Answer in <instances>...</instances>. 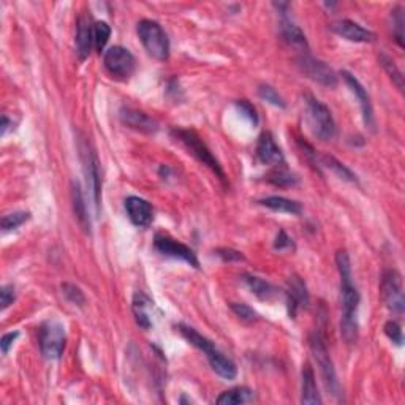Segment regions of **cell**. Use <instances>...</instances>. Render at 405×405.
<instances>
[{
	"label": "cell",
	"instance_id": "obj_1",
	"mask_svg": "<svg viewBox=\"0 0 405 405\" xmlns=\"http://www.w3.org/2000/svg\"><path fill=\"white\" fill-rule=\"evenodd\" d=\"M335 264H338L340 277V300H342V320H340V334L350 345L358 340V307L360 291L353 285L351 276V263L347 250H339L335 253Z\"/></svg>",
	"mask_w": 405,
	"mask_h": 405
},
{
	"label": "cell",
	"instance_id": "obj_2",
	"mask_svg": "<svg viewBox=\"0 0 405 405\" xmlns=\"http://www.w3.org/2000/svg\"><path fill=\"white\" fill-rule=\"evenodd\" d=\"M172 135L178 140L179 143H183V146L187 149L189 154H191L198 162L202 165H206L207 168L214 173L218 179L222 180L223 184L227 185V174L223 172L218 160L212 156V152L209 151V147L205 145V141L196 135L194 130L189 129H180V127H174L172 130Z\"/></svg>",
	"mask_w": 405,
	"mask_h": 405
},
{
	"label": "cell",
	"instance_id": "obj_3",
	"mask_svg": "<svg viewBox=\"0 0 405 405\" xmlns=\"http://www.w3.org/2000/svg\"><path fill=\"white\" fill-rule=\"evenodd\" d=\"M309 345H311L312 355L315 358L317 364L320 367V372H322L323 383L326 386L328 393L334 397H340V383L338 380V374H335L334 364L331 356H329V351L326 347V342H324V338L320 331H313L309 338Z\"/></svg>",
	"mask_w": 405,
	"mask_h": 405
},
{
	"label": "cell",
	"instance_id": "obj_4",
	"mask_svg": "<svg viewBox=\"0 0 405 405\" xmlns=\"http://www.w3.org/2000/svg\"><path fill=\"white\" fill-rule=\"evenodd\" d=\"M136 34L140 37L145 50L156 57L157 61H167L169 57V40L162 25L152 19H143L136 25Z\"/></svg>",
	"mask_w": 405,
	"mask_h": 405
},
{
	"label": "cell",
	"instance_id": "obj_5",
	"mask_svg": "<svg viewBox=\"0 0 405 405\" xmlns=\"http://www.w3.org/2000/svg\"><path fill=\"white\" fill-rule=\"evenodd\" d=\"M78 149H79V157H81L83 162V169L84 174H86L87 187L92 194L94 205L100 211V201H101V173H100V162L97 154H95L94 147L87 141V138H81L78 141Z\"/></svg>",
	"mask_w": 405,
	"mask_h": 405
},
{
	"label": "cell",
	"instance_id": "obj_6",
	"mask_svg": "<svg viewBox=\"0 0 405 405\" xmlns=\"http://www.w3.org/2000/svg\"><path fill=\"white\" fill-rule=\"evenodd\" d=\"M306 108L313 135L322 141L333 140L335 135V122L328 106L312 95H306Z\"/></svg>",
	"mask_w": 405,
	"mask_h": 405
},
{
	"label": "cell",
	"instance_id": "obj_7",
	"mask_svg": "<svg viewBox=\"0 0 405 405\" xmlns=\"http://www.w3.org/2000/svg\"><path fill=\"white\" fill-rule=\"evenodd\" d=\"M39 342L41 355L46 360H59L65 350L67 333L65 326L57 320H48L40 328Z\"/></svg>",
	"mask_w": 405,
	"mask_h": 405
},
{
	"label": "cell",
	"instance_id": "obj_8",
	"mask_svg": "<svg viewBox=\"0 0 405 405\" xmlns=\"http://www.w3.org/2000/svg\"><path fill=\"white\" fill-rule=\"evenodd\" d=\"M296 65L300 68V72L307 76L312 81L322 84L324 87H335L338 86V74L328 63L318 59L312 57L309 52H302V54L296 59Z\"/></svg>",
	"mask_w": 405,
	"mask_h": 405
},
{
	"label": "cell",
	"instance_id": "obj_9",
	"mask_svg": "<svg viewBox=\"0 0 405 405\" xmlns=\"http://www.w3.org/2000/svg\"><path fill=\"white\" fill-rule=\"evenodd\" d=\"M380 293L383 302L390 309L393 313L401 315L404 312L405 298H404V287H402V276L396 269H386L382 276Z\"/></svg>",
	"mask_w": 405,
	"mask_h": 405
},
{
	"label": "cell",
	"instance_id": "obj_10",
	"mask_svg": "<svg viewBox=\"0 0 405 405\" xmlns=\"http://www.w3.org/2000/svg\"><path fill=\"white\" fill-rule=\"evenodd\" d=\"M103 63L106 72L117 79H129L135 72L136 62L132 52L124 46H113L105 52Z\"/></svg>",
	"mask_w": 405,
	"mask_h": 405
},
{
	"label": "cell",
	"instance_id": "obj_11",
	"mask_svg": "<svg viewBox=\"0 0 405 405\" xmlns=\"http://www.w3.org/2000/svg\"><path fill=\"white\" fill-rule=\"evenodd\" d=\"M154 246L158 250L160 253L165 255V257H172L183 260L185 263L194 266V268H200V261L196 258L194 250L185 246V244L179 242L178 239H174L167 233H157L156 239H154Z\"/></svg>",
	"mask_w": 405,
	"mask_h": 405
},
{
	"label": "cell",
	"instance_id": "obj_12",
	"mask_svg": "<svg viewBox=\"0 0 405 405\" xmlns=\"http://www.w3.org/2000/svg\"><path fill=\"white\" fill-rule=\"evenodd\" d=\"M331 29L334 34H338L339 37H342V39L349 41H355V43H372L377 39L374 32L362 28L361 24L350 19L335 21V23H333Z\"/></svg>",
	"mask_w": 405,
	"mask_h": 405
},
{
	"label": "cell",
	"instance_id": "obj_13",
	"mask_svg": "<svg viewBox=\"0 0 405 405\" xmlns=\"http://www.w3.org/2000/svg\"><path fill=\"white\" fill-rule=\"evenodd\" d=\"M340 76H342L344 81L347 83V86L350 87L351 92L355 94V97L360 100V105H361V110H362V117H364V124L369 127L371 130H375L374 108H372L371 97H369V94H367V90L364 89V86H362V84L351 73L342 72V73H340Z\"/></svg>",
	"mask_w": 405,
	"mask_h": 405
},
{
	"label": "cell",
	"instance_id": "obj_14",
	"mask_svg": "<svg viewBox=\"0 0 405 405\" xmlns=\"http://www.w3.org/2000/svg\"><path fill=\"white\" fill-rule=\"evenodd\" d=\"M125 211L130 222L138 228H147L154 222L151 202L140 198V196H129L125 200Z\"/></svg>",
	"mask_w": 405,
	"mask_h": 405
},
{
	"label": "cell",
	"instance_id": "obj_15",
	"mask_svg": "<svg viewBox=\"0 0 405 405\" xmlns=\"http://www.w3.org/2000/svg\"><path fill=\"white\" fill-rule=\"evenodd\" d=\"M257 157L263 165H269V167H280L285 165L284 154H282L280 147L276 145L274 136L269 132L261 133L257 143Z\"/></svg>",
	"mask_w": 405,
	"mask_h": 405
},
{
	"label": "cell",
	"instance_id": "obj_16",
	"mask_svg": "<svg viewBox=\"0 0 405 405\" xmlns=\"http://www.w3.org/2000/svg\"><path fill=\"white\" fill-rule=\"evenodd\" d=\"M119 117L122 124L141 133H156L158 130V124L156 119H152L151 116H147L143 111L133 110V108H122Z\"/></svg>",
	"mask_w": 405,
	"mask_h": 405
},
{
	"label": "cell",
	"instance_id": "obj_17",
	"mask_svg": "<svg viewBox=\"0 0 405 405\" xmlns=\"http://www.w3.org/2000/svg\"><path fill=\"white\" fill-rule=\"evenodd\" d=\"M287 301H289V313L291 318H295L298 311L309 304V291L301 277H290L289 290H287Z\"/></svg>",
	"mask_w": 405,
	"mask_h": 405
},
{
	"label": "cell",
	"instance_id": "obj_18",
	"mask_svg": "<svg viewBox=\"0 0 405 405\" xmlns=\"http://www.w3.org/2000/svg\"><path fill=\"white\" fill-rule=\"evenodd\" d=\"M94 46V24L89 14H81L78 19L76 30V50L81 61L87 59Z\"/></svg>",
	"mask_w": 405,
	"mask_h": 405
},
{
	"label": "cell",
	"instance_id": "obj_19",
	"mask_svg": "<svg viewBox=\"0 0 405 405\" xmlns=\"http://www.w3.org/2000/svg\"><path fill=\"white\" fill-rule=\"evenodd\" d=\"M301 402L309 405H320L323 402L317 388L315 374L309 362L302 366L301 372Z\"/></svg>",
	"mask_w": 405,
	"mask_h": 405
},
{
	"label": "cell",
	"instance_id": "obj_20",
	"mask_svg": "<svg viewBox=\"0 0 405 405\" xmlns=\"http://www.w3.org/2000/svg\"><path fill=\"white\" fill-rule=\"evenodd\" d=\"M280 14H282V19H280L282 39H284L290 46L296 48V50L307 52L309 45H307V40H306V35H304V32L298 28L295 23H291V21L287 18V13H280Z\"/></svg>",
	"mask_w": 405,
	"mask_h": 405
},
{
	"label": "cell",
	"instance_id": "obj_21",
	"mask_svg": "<svg viewBox=\"0 0 405 405\" xmlns=\"http://www.w3.org/2000/svg\"><path fill=\"white\" fill-rule=\"evenodd\" d=\"M72 202H73L74 217H76L78 223L81 225L84 231L90 233V217L87 212V205H86V200H84L81 185H79V183H76V180H73L72 183Z\"/></svg>",
	"mask_w": 405,
	"mask_h": 405
},
{
	"label": "cell",
	"instance_id": "obj_22",
	"mask_svg": "<svg viewBox=\"0 0 405 405\" xmlns=\"http://www.w3.org/2000/svg\"><path fill=\"white\" fill-rule=\"evenodd\" d=\"M151 307H152V302L145 293L136 291L135 296H133L132 311H133V315H135L138 326H141L143 329H151L152 326V318H151V313H149Z\"/></svg>",
	"mask_w": 405,
	"mask_h": 405
},
{
	"label": "cell",
	"instance_id": "obj_23",
	"mask_svg": "<svg viewBox=\"0 0 405 405\" xmlns=\"http://www.w3.org/2000/svg\"><path fill=\"white\" fill-rule=\"evenodd\" d=\"M258 202L261 206L268 207V209L276 211V212H285V214H291V216H300L302 212L301 202L284 198V196H268V198L260 200Z\"/></svg>",
	"mask_w": 405,
	"mask_h": 405
},
{
	"label": "cell",
	"instance_id": "obj_24",
	"mask_svg": "<svg viewBox=\"0 0 405 405\" xmlns=\"http://www.w3.org/2000/svg\"><path fill=\"white\" fill-rule=\"evenodd\" d=\"M244 282H246L249 290L261 301H271L276 296L274 287L257 276H244Z\"/></svg>",
	"mask_w": 405,
	"mask_h": 405
},
{
	"label": "cell",
	"instance_id": "obj_25",
	"mask_svg": "<svg viewBox=\"0 0 405 405\" xmlns=\"http://www.w3.org/2000/svg\"><path fill=\"white\" fill-rule=\"evenodd\" d=\"M253 399V391L249 390L246 386H236L231 388V390L223 391L220 396L217 397V404L220 405H236V404H244L249 402Z\"/></svg>",
	"mask_w": 405,
	"mask_h": 405
},
{
	"label": "cell",
	"instance_id": "obj_26",
	"mask_svg": "<svg viewBox=\"0 0 405 405\" xmlns=\"http://www.w3.org/2000/svg\"><path fill=\"white\" fill-rule=\"evenodd\" d=\"M322 163L328 169H331V172L338 176L339 179L342 180H347V183H358V179H356V174L351 172L350 168L345 167L342 162H339L338 158H334L333 156H323L322 157Z\"/></svg>",
	"mask_w": 405,
	"mask_h": 405
},
{
	"label": "cell",
	"instance_id": "obj_27",
	"mask_svg": "<svg viewBox=\"0 0 405 405\" xmlns=\"http://www.w3.org/2000/svg\"><path fill=\"white\" fill-rule=\"evenodd\" d=\"M390 21H391V32H393V37L394 40H396V43L399 46H404V8L401 5H396L391 10V14H390Z\"/></svg>",
	"mask_w": 405,
	"mask_h": 405
},
{
	"label": "cell",
	"instance_id": "obj_28",
	"mask_svg": "<svg viewBox=\"0 0 405 405\" xmlns=\"http://www.w3.org/2000/svg\"><path fill=\"white\" fill-rule=\"evenodd\" d=\"M268 180L271 184L277 185V187H293L298 183V178L285 168V165H280V167H276L274 172L269 174Z\"/></svg>",
	"mask_w": 405,
	"mask_h": 405
},
{
	"label": "cell",
	"instance_id": "obj_29",
	"mask_svg": "<svg viewBox=\"0 0 405 405\" xmlns=\"http://www.w3.org/2000/svg\"><path fill=\"white\" fill-rule=\"evenodd\" d=\"M380 63L382 67L385 68V72L390 74V78L393 79V83L396 84L397 89L404 90V76H402V72L397 68L396 62H394L390 56L383 52V54L380 56Z\"/></svg>",
	"mask_w": 405,
	"mask_h": 405
},
{
	"label": "cell",
	"instance_id": "obj_30",
	"mask_svg": "<svg viewBox=\"0 0 405 405\" xmlns=\"http://www.w3.org/2000/svg\"><path fill=\"white\" fill-rule=\"evenodd\" d=\"M30 220V212L29 211H18L13 214H7L2 218V230L3 231H12L24 225L25 222Z\"/></svg>",
	"mask_w": 405,
	"mask_h": 405
},
{
	"label": "cell",
	"instance_id": "obj_31",
	"mask_svg": "<svg viewBox=\"0 0 405 405\" xmlns=\"http://www.w3.org/2000/svg\"><path fill=\"white\" fill-rule=\"evenodd\" d=\"M111 37V28L106 23H94V46L95 50L101 52L105 50Z\"/></svg>",
	"mask_w": 405,
	"mask_h": 405
},
{
	"label": "cell",
	"instance_id": "obj_32",
	"mask_svg": "<svg viewBox=\"0 0 405 405\" xmlns=\"http://www.w3.org/2000/svg\"><path fill=\"white\" fill-rule=\"evenodd\" d=\"M258 95L260 98H263L268 103L277 106V108H285V100L280 97V94L277 92L274 87H271L269 84H260L258 86Z\"/></svg>",
	"mask_w": 405,
	"mask_h": 405
},
{
	"label": "cell",
	"instance_id": "obj_33",
	"mask_svg": "<svg viewBox=\"0 0 405 405\" xmlns=\"http://www.w3.org/2000/svg\"><path fill=\"white\" fill-rule=\"evenodd\" d=\"M231 311L234 312V315L246 323H255L260 320L258 313L244 302H231Z\"/></svg>",
	"mask_w": 405,
	"mask_h": 405
},
{
	"label": "cell",
	"instance_id": "obj_34",
	"mask_svg": "<svg viewBox=\"0 0 405 405\" xmlns=\"http://www.w3.org/2000/svg\"><path fill=\"white\" fill-rule=\"evenodd\" d=\"M62 293L63 296L67 298V301H70L72 304L78 307H83L86 304V296L81 291V289L73 284H62Z\"/></svg>",
	"mask_w": 405,
	"mask_h": 405
},
{
	"label": "cell",
	"instance_id": "obj_35",
	"mask_svg": "<svg viewBox=\"0 0 405 405\" xmlns=\"http://www.w3.org/2000/svg\"><path fill=\"white\" fill-rule=\"evenodd\" d=\"M385 334L396 345H402L404 335H402V329H401V326H399L397 322H394V320H390V322H388L385 324Z\"/></svg>",
	"mask_w": 405,
	"mask_h": 405
},
{
	"label": "cell",
	"instance_id": "obj_36",
	"mask_svg": "<svg viewBox=\"0 0 405 405\" xmlns=\"http://www.w3.org/2000/svg\"><path fill=\"white\" fill-rule=\"evenodd\" d=\"M236 106L238 110L241 111V113L247 117V119L252 122L253 125L258 124V114H257V110H255V106L252 103H249L247 100H239L236 101Z\"/></svg>",
	"mask_w": 405,
	"mask_h": 405
},
{
	"label": "cell",
	"instance_id": "obj_37",
	"mask_svg": "<svg viewBox=\"0 0 405 405\" xmlns=\"http://www.w3.org/2000/svg\"><path fill=\"white\" fill-rule=\"evenodd\" d=\"M16 300V293L13 285H3L2 290H0V307L5 311L10 304H13Z\"/></svg>",
	"mask_w": 405,
	"mask_h": 405
},
{
	"label": "cell",
	"instance_id": "obj_38",
	"mask_svg": "<svg viewBox=\"0 0 405 405\" xmlns=\"http://www.w3.org/2000/svg\"><path fill=\"white\" fill-rule=\"evenodd\" d=\"M274 249L276 250H293L295 249V246H293V239L284 230H280L279 234H277L276 241H274Z\"/></svg>",
	"mask_w": 405,
	"mask_h": 405
},
{
	"label": "cell",
	"instance_id": "obj_39",
	"mask_svg": "<svg viewBox=\"0 0 405 405\" xmlns=\"http://www.w3.org/2000/svg\"><path fill=\"white\" fill-rule=\"evenodd\" d=\"M19 338V333L18 331H13V333H7L2 335V339H0V349H2V353L3 355H8L10 349L13 347L14 340Z\"/></svg>",
	"mask_w": 405,
	"mask_h": 405
},
{
	"label": "cell",
	"instance_id": "obj_40",
	"mask_svg": "<svg viewBox=\"0 0 405 405\" xmlns=\"http://www.w3.org/2000/svg\"><path fill=\"white\" fill-rule=\"evenodd\" d=\"M217 255L223 261H241V260H244V255L241 252H238V250H233V249H217Z\"/></svg>",
	"mask_w": 405,
	"mask_h": 405
},
{
	"label": "cell",
	"instance_id": "obj_41",
	"mask_svg": "<svg viewBox=\"0 0 405 405\" xmlns=\"http://www.w3.org/2000/svg\"><path fill=\"white\" fill-rule=\"evenodd\" d=\"M8 127H10V119L7 116H2V136L5 135V133H7Z\"/></svg>",
	"mask_w": 405,
	"mask_h": 405
}]
</instances>
